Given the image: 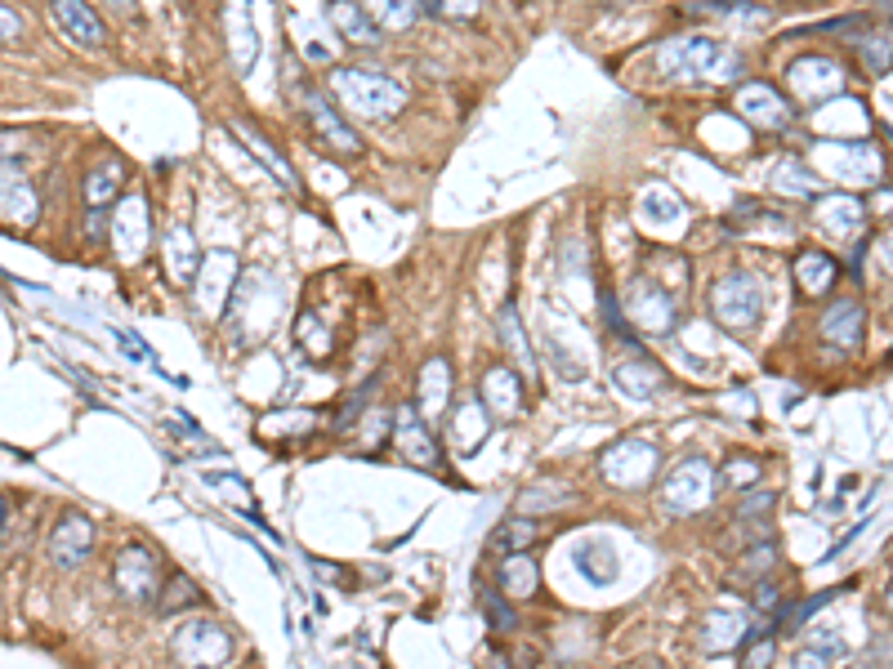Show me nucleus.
<instances>
[{
	"instance_id": "1",
	"label": "nucleus",
	"mask_w": 893,
	"mask_h": 669,
	"mask_svg": "<svg viewBox=\"0 0 893 669\" xmlns=\"http://www.w3.org/2000/svg\"><path fill=\"white\" fill-rule=\"evenodd\" d=\"M656 72L679 85H728L741 72V54L711 36H675L656 50Z\"/></svg>"
},
{
	"instance_id": "2",
	"label": "nucleus",
	"mask_w": 893,
	"mask_h": 669,
	"mask_svg": "<svg viewBox=\"0 0 893 669\" xmlns=\"http://www.w3.org/2000/svg\"><path fill=\"white\" fill-rule=\"evenodd\" d=\"M331 94L353 108L358 117H375V121H389L407 108V89L385 76V72H366V68H336L331 72Z\"/></svg>"
},
{
	"instance_id": "3",
	"label": "nucleus",
	"mask_w": 893,
	"mask_h": 669,
	"mask_svg": "<svg viewBox=\"0 0 893 669\" xmlns=\"http://www.w3.org/2000/svg\"><path fill=\"white\" fill-rule=\"evenodd\" d=\"M170 647H174V660L188 665V669H224L232 656H238L232 634L219 625V620H210V616L188 620V625L174 634Z\"/></svg>"
},
{
	"instance_id": "4",
	"label": "nucleus",
	"mask_w": 893,
	"mask_h": 669,
	"mask_svg": "<svg viewBox=\"0 0 893 669\" xmlns=\"http://www.w3.org/2000/svg\"><path fill=\"white\" fill-rule=\"evenodd\" d=\"M711 313L724 330H750L764 313V291L750 272H728L711 291Z\"/></svg>"
},
{
	"instance_id": "5",
	"label": "nucleus",
	"mask_w": 893,
	"mask_h": 669,
	"mask_svg": "<svg viewBox=\"0 0 893 669\" xmlns=\"http://www.w3.org/2000/svg\"><path fill=\"white\" fill-rule=\"evenodd\" d=\"M656 464H662V451H656L648 438H626V442H617V447L603 451L599 473H603L613 487L643 491L652 477H656Z\"/></svg>"
},
{
	"instance_id": "6",
	"label": "nucleus",
	"mask_w": 893,
	"mask_h": 669,
	"mask_svg": "<svg viewBox=\"0 0 893 669\" xmlns=\"http://www.w3.org/2000/svg\"><path fill=\"white\" fill-rule=\"evenodd\" d=\"M711 500H715V469L707 460H684L662 483V504L671 513H697Z\"/></svg>"
},
{
	"instance_id": "7",
	"label": "nucleus",
	"mask_w": 893,
	"mask_h": 669,
	"mask_svg": "<svg viewBox=\"0 0 893 669\" xmlns=\"http://www.w3.org/2000/svg\"><path fill=\"white\" fill-rule=\"evenodd\" d=\"M626 317H630V326L643 330V334H671L679 313H675V300H671L666 285L639 277L630 291H626Z\"/></svg>"
},
{
	"instance_id": "8",
	"label": "nucleus",
	"mask_w": 893,
	"mask_h": 669,
	"mask_svg": "<svg viewBox=\"0 0 893 669\" xmlns=\"http://www.w3.org/2000/svg\"><path fill=\"white\" fill-rule=\"evenodd\" d=\"M112 576H117V589L125 603H153L157 589H161V571H157V558L144 549V545H125L117 554V567H112Z\"/></svg>"
},
{
	"instance_id": "9",
	"label": "nucleus",
	"mask_w": 893,
	"mask_h": 669,
	"mask_svg": "<svg viewBox=\"0 0 893 669\" xmlns=\"http://www.w3.org/2000/svg\"><path fill=\"white\" fill-rule=\"evenodd\" d=\"M50 562L55 567H63V571H72V567H81L89 554H94V522L85 518V513H63L59 522H55V532H50Z\"/></svg>"
},
{
	"instance_id": "10",
	"label": "nucleus",
	"mask_w": 893,
	"mask_h": 669,
	"mask_svg": "<svg viewBox=\"0 0 893 669\" xmlns=\"http://www.w3.org/2000/svg\"><path fill=\"white\" fill-rule=\"evenodd\" d=\"M394 442H398V451L415 464V469H438V442L430 438V424L420 419V411L415 406H398L394 411Z\"/></svg>"
},
{
	"instance_id": "11",
	"label": "nucleus",
	"mask_w": 893,
	"mask_h": 669,
	"mask_svg": "<svg viewBox=\"0 0 893 669\" xmlns=\"http://www.w3.org/2000/svg\"><path fill=\"white\" fill-rule=\"evenodd\" d=\"M50 14H55L59 32L76 45V50H104V40H108L104 19L94 14L85 0H50Z\"/></svg>"
},
{
	"instance_id": "12",
	"label": "nucleus",
	"mask_w": 893,
	"mask_h": 669,
	"mask_svg": "<svg viewBox=\"0 0 893 669\" xmlns=\"http://www.w3.org/2000/svg\"><path fill=\"white\" fill-rule=\"evenodd\" d=\"M415 411L420 419H447L451 415V362L430 357L415 379Z\"/></svg>"
},
{
	"instance_id": "13",
	"label": "nucleus",
	"mask_w": 893,
	"mask_h": 669,
	"mask_svg": "<svg viewBox=\"0 0 893 669\" xmlns=\"http://www.w3.org/2000/svg\"><path fill=\"white\" fill-rule=\"evenodd\" d=\"M112 242H117V255L121 264H134L138 255L148 251V206L138 193H130L112 219Z\"/></svg>"
},
{
	"instance_id": "14",
	"label": "nucleus",
	"mask_w": 893,
	"mask_h": 669,
	"mask_svg": "<svg viewBox=\"0 0 893 669\" xmlns=\"http://www.w3.org/2000/svg\"><path fill=\"white\" fill-rule=\"evenodd\" d=\"M737 112H741L750 125H764V130H782V125L791 121L782 94H773L764 81H746V85L737 89Z\"/></svg>"
},
{
	"instance_id": "15",
	"label": "nucleus",
	"mask_w": 893,
	"mask_h": 669,
	"mask_svg": "<svg viewBox=\"0 0 893 669\" xmlns=\"http://www.w3.org/2000/svg\"><path fill=\"white\" fill-rule=\"evenodd\" d=\"M255 50H260V36H255L251 0H228V54H232V68L251 72Z\"/></svg>"
},
{
	"instance_id": "16",
	"label": "nucleus",
	"mask_w": 893,
	"mask_h": 669,
	"mask_svg": "<svg viewBox=\"0 0 893 669\" xmlns=\"http://www.w3.org/2000/svg\"><path fill=\"white\" fill-rule=\"evenodd\" d=\"M483 406H492L500 419H514L523 411V385H519V370H509V366H492L483 370Z\"/></svg>"
},
{
	"instance_id": "17",
	"label": "nucleus",
	"mask_w": 893,
	"mask_h": 669,
	"mask_svg": "<svg viewBox=\"0 0 893 669\" xmlns=\"http://www.w3.org/2000/svg\"><path fill=\"white\" fill-rule=\"evenodd\" d=\"M304 112L313 117V130L326 138V143H331V148L336 153H349V157H358L362 153V138L340 121V112L331 108V104H326L322 99V94H304Z\"/></svg>"
},
{
	"instance_id": "18",
	"label": "nucleus",
	"mask_w": 893,
	"mask_h": 669,
	"mask_svg": "<svg viewBox=\"0 0 893 669\" xmlns=\"http://www.w3.org/2000/svg\"><path fill=\"white\" fill-rule=\"evenodd\" d=\"M613 379H617V389H622L626 398H652L656 389H662V366L635 349V353H626V357L617 362Z\"/></svg>"
},
{
	"instance_id": "19",
	"label": "nucleus",
	"mask_w": 893,
	"mask_h": 669,
	"mask_svg": "<svg viewBox=\"0 0 893 669\" xmlns=\"http://www.w3.org/2000/svg\"><path fill=\"white\" fill-rule=\"evenodd\" d=\"M791 85H795V94H805V99H826V94H835L844 85V72L831 59H805V63L791 68Z\"/></svg>"
},
{
	"instance_id": "20",
	"label": "nucleus",
	"mask_w": 893,
	"mask_h": 669,
	"mask_svg": "<svg viewBox=\"0 0 893 669\" xmlns=\"http://www.w3.org/2000/svg\"><path fill=\"white\" fill-rule=\"evenodd\" d=\"M496 581H500V594H505V598L528 603V598L536 594V581H541L536 558H532V554H505V558H500V571H496Z\"/></svg>"
},
{
	"instance_id": "21",
	"label": "nucleus",
	"mask_w": 893,
	"mask_h": 669,
	"mask_svg": "<svg viewBox=\"0 0 893 669\" xmlns=\"http://www.w3.org/2000/svg\"><path fill=\"white\" fill-rule=\"evenodd\" d=\"M447 428H451V442L460 447V451H479V442L487 438V415H483V402L479 398H469V402H460V406H451V415H447Z\"/></svg>"
},
{
	"instance_id": "22",
	"label": "nucleus",
	"mask_w": 893,
	"mask_h": 669,
	"mask_svg": "<svg viewBox=\"0 0 893 669\" xmlns=\"http://www.w3.org/2000/svg\"><path fill=\"white\" fill-rule=\"evenodd\" d=\"M121 183H125V166H121L117 157H104L99 166L85 174V206H89V210L112 206L117 193H121Z\"/></svg>"
},
{
	"instance_id": "23",
	"label": "nucleus",
	"mask_w": 893,
	"mask_h": 669,
	"mask_svg": "<svg viewBox=\"0 0 893 669\" xmlns=\"http://www.w3.org/2000/svg\"><path fill=\"white\" fill-rule=\"evenodd\" d=\"M858 334H862V308L854 300H840L822 313V340L826 344H844V349H854L858 344Z\"/></svg>"
},
{
	"instance_id": "24",
	"label": "nucleus",
	"mask_w": 893,
	"mask_h": 669,
	"mask_svg": "<svg viewBox=\"0 0 893 669\" xmlns=\"http://www.w3.org/2000/svg\"><path fill=\"white\" fill-rule=\"evenodd\" d=\"M536 536H541L536 518H528V513L519 518V513H514V518H505L500 527L487 536V549L500 554V558H505V554H528V549L536 545Z\"/></svg>"
},
{
	"instance_id": "25",
	"label": "nucleus",
	"mask_w": 893,
	"mask_h": 669,
	"mask_svg": "<svg viewBox=\"0 0 893 669\" xmlns=\"http://www.w3.org/2000/svg\"><path fill=\"white\" fill-rule=\"evenodd\" d=\"M166 259H170V277H174V281H193L197 268H202V251H197V242H193V232H188V228H170V236H166Z\"/></svg>"
},
{
	"instance_id": "26",
	"label": "nucleus",
	"mask_w": 893,
	"mask_h": 669,
	"mask_svg": "<svg viewBox=\"0 0 893 669\" xmlns=\"http://www.w3.org/2000/svg\"><path fill=\"white\" fill-rule=\"evenodd\" d=\"M326 14H331L336 32H340L345 40H353V45H371L375 32H381V27H375V23L366 19L362 5H353V0H331V5H326Z\"/></svg>"
},
{
	"instance_id": "27",
	"label": "nucleus",
	"mask_w": 893,
	"mask_h": 669,
	"mask_svg": "<svg viewBox=\"0 0 893 669\" xmlns=\"http://www.w3.org/2000/svg\"><path fill=\"white\" fill-rule=\"evenodd\" d=\"M0 215L14 219L19 228H32V223H36V197H32V187H27L23 179L0 183Z\"/></svg>"
},
{
	"instance_id": "28",
	"label": "nucleus",
	"mask_w": 893,
	"mask_h": 669,
	"mask_svg": "<svg viewBox=\"0 0 893 669\" xmlns=\"http://www.w3.org/2000/svg\"><path fill=\"white\" fill-rule=\"evenodd\" d=\"M415 0H366V19L381 32H407L415 23Z\"/></svg>"
},
{
	"instance_id": "29",
	"label": "nucleus",
	"mask_w": 893,
	"mask_h": 669,
	"mask_svg": "<svg viewBox=\"0 0 893 669\" xmlns=\"http://www.w3.org/2000/svg\"><path fill=\"white\" fill-rule=\"evenodd\" d=\"M232 134H238V138L246 143V148H251V153H255V157H260V161H264V166L273 170V179H277L281 187H291V183H295L291 166H287V161H281V157H277V148H273V143H264V138H260V134H255L251 125H242V121H232Z\"/></svg>"
},
{
	"instance_id": "30",
	"label": "nucleus",
	"mask_w": 893,
	"mask_h": 669,
	"mask_svg": "<svg viewBox=\"0 0 893 669\" xmlns=\"http://www.w3.org/2000/svg\"><path fill=\"white\" fill-rule=\"evenodd\" d=\"M577 567L586 571V576L594 581V585H607L617 576V554L607 549L603 540H586L581 549H577Z\"/></svg>"
},
{
	"instance_id": "31",
	"label": "nucleus",
	"mask_w": 893,
	"mask_h": 669,
	"mask_svg": "<svg viewBox=\"0 0 893 669\" xmlns=\"http://www.w3.org/2000/svg\"><path fill=\"white\" fill-rule=\"evenodd\" d=\"M496 326H500V340H505V349H509L514 357H523V375L532 379V375H536V357H532V349H528V334H523L519 313H514V308H500Z\"/></svg>"
},
{
	"instance_id": "32",
	"label": "nucleus",
	"mask_w": 893,
	"mask_h": 669,
	"mask_svg": "<svg viewBox=\"0 0 893 669\" xmlns=\"http://www.w3.org/2000/svg\"><path fill=\"white\" fill-rule=\"evenodd\" d=\"M741 634H746V625H741L737 616L715 611V616L707 620V625H701V647H707V652H724V647H733Z\"/></svg>"
},
{
	"instance_id": "33",
	"label": "nucleus",
	"mask_w": 893,
	"mask_h": 669,
	"mask_svg": "<svg viewBox=\"0 0 893 669\" xmlns=\"http://www.w3.org/2000/svg\"><path fill=\"white\" fill-rule=\"evenodd\" d=\"M795 277H800V285L809 295H822L831 285V277H835V264L826 255H818V251H805L800 259H795Z\"/></svg>"
},
{
	"instance_id": "34",
	"label": "nucleus",
	"mask_w": 893,
	"mask_h": 669,
	"mask_svg": "<svg viewBox=\"0 0 893 669\" xmlns=\"http://www.w3.org/2000/svg\"><path fill=\"white\" fill-rule=\"evenodd\" d=\"M161 589H166V594L157 598L161 616H174V611H183V607H197V603H202V589L188 581V576H179V571L170 576V585H161Z\"/></svg>"
},
{
	"instance_id": "35",
	"label": "nucleus",
	"mask_w": 893,
	"mask_h": 669,
	"mask_svg": "<svg viewBox=\"0 0 893 669\" xmlns=\"http://www.w3.org/2000/svg\"><path fill=\"white\" fill-rule=\"evenodd\" d=\"M760 460L756 455H728V464H724V487H737V491H746V487H756L760 483Z\"/></svg>"
},
{
	"instance_id": "36",
	"label": "nucleus",
	"mask_w": 893,
	"mask_h": 669,
	"mask_svg": "<svg viewBox=\"0 0 893 669\" xmlns=\"http://www.w3.org/2000/svg\"><path fill=\"white\" fill-rule=\"evenodd\" d=\"M300 344H309V353H313V357H326V353H331V340H326V326H322L313 313H304V317H300Z\"/></svg>"
},
{
	"instance_id": "37",
	"label": "nucleus",
	"mask_w": 893,
	"mask_h": 669,
	"mask_svg": "<svg viewBox=\"0 0 893 669\" xmlns=\"http://www.w3.org/2000/svg\"><path fill=\"white\" fill-rule=\"evenodd\" d=\"M483 607H487V616H492V630H496V634H509V630H514V611H509L496 594H483Z\"/></svg>"
},
{
	"instance_id": "38",
	"label": "nucleus",
	"mask_w": 893,
	"mask_h": 669,
	"mask_svg": "<svg viewBox=\"0 0 893 669\" xmlns=\"http://www.w3.org/2000/svg\"><path fill=\"white\" fill-rule=\"evenodd\" d=\"M483 0H438V19H474Z\"/></svg>"
},
{
	"instance_id": "39",
	"label": "nucleus",
	"mask_w": 893,
	"mask_h": 669,
	"mask_svg": "<svg viewBox=\"0 0 893 669\" xmlns=\"http://www.w3.org/2000/svg\"><path fill=\"white\" fill-rule=\"evenodd\" d=\"M769 665H773V638H756L750 652H746V660H741V669H769Z\"/></svg>"
},
{
	"instance_id": "40",
	"label": "nucleus",
	"mask_w": 893,
	"mask_h": 669,
	"mask_svg": "<svg viewBox=\"0 0 893 669\" xmlns=\"http://www.w3.org/2000/svg\"><path fill=\"white\" fill-rule=\"evenodd\" d=\"M19 36H23V19H19V10H10L5 0H0V40L10 45V40H19Z\"/></svg>"
},
{
	"instance_id": "41",
	"label": "nucleus",
	"mask_w": 893,
	"mask_h": 669,
	"mask_svg": "<svg viewBox=\"0 0 893 669\" xmlns=\"http://www.w3.org/2000/svg\"><path fill=\"white\" fill-rule=\"evenodd\" d=\"M862 59H867L871 72H884L893 54H889V45H884V40H867V45H862Z\"/></svg>"
},
{
	"instance_id": "42",
	"label": "nucleus",
	"mask_w": 893,
	"mask_h": 669,
	"mask_svg": "<svg viewBox=\"0 0 893 669\" xmlns=\"http://www.w3.org/2000/svg\"><path fill=\"white\" fill-rule=\"evenodd\" d=\"M831 598H835V594H818V598H809V603H800V607H791V616H795L791 625H800V620H809L813 611H822V607H826Z\"/></svg>"
},
{
	"instance_id": "43",
	"label": "nucleus",
	"mask_w": 893,
	"mask_h": 669,
	"mask_svg": "<svg viewBox=\"0 0 893 669\" xmlns=\"http://www.w3.org/2000/svg\"><path fill=\"white\" fill-rule=\"evenodd\" d=\"M773 603H777V585H773V581H769V576H764V581H760V585H756V607H760V611H764V607H773Z\"/></svg>"
},
{
	"instance_id": "44",
	"label": "nucleus",
	"mask_w": 893,
	"mask_h": 669,
	"mask_svg": "<svg viewBox=\"0 0 893 669\" xmlns=\"http://www.w3.org/2000/svg\"><path fill=\"white\" fill-rule=\"evenodd\" d=\"M795 669H826V660H822V652H800V660H795Z\"/></svg>"
},
{
	"instance_id": "45",
	"label": "nucleus",
	"mask_w": 893,
	"mask_h": 669,
	"mask_svg": "<svg viewBox=\"0 0 893 669\" xmlns=\"http://www.w3.org/2000/svg\"><path fill=\"white\" fill-rule=\"evenodd\" d=\"M121 349H125L130 357H148V349H144V344H138V340H134V334H130V330H121Z\"/></svg>"
},
{
	"instance_id": "46",
	"label": "nucleus",
	"mask_w": 893,
	"mask_h": 669,
	"mask_svg": "<svg viewBox=\"0 0 893 669\" xmlns=\"http://www.w3.org/2000/svg\"><path fill=\"white\" fill-rule=\"evenodd\" d=\"M108 10H112V14H121V19H134V14H138L134 0H108Z\"/></svg>"
},
{
	"instance_id": "47",
	"label": "nucleus",
	"mask_w": 893,
	"mask_h": 669,
	"mask_svg": "<svg viewBox=\"0 0 893 669\" xmlns=\"http://www.w3.org/2000/svg\"><path fill=\"white\" fill-rule=\"evenodd\" d=\"M876 14H884V19H893V0H876Z\"/></svg>"
},
{
	"instance_id": "48",
	"label": "nucleus",
	"mask_w": 893,
	"mask_h": 669,
	"mask_svg": "<svg viewBox=\"0 0 893 669\" xmlns=\"http://www.w3.org/2000/svg\"><path fill=\"white\" fill-rule=\"evenodd\" d=\"M415 10H425V14H438V0H415Z\"/></svg>"
},
{
	"instance_id": "49",
	"label": "nucleus",
	"mask_w": 893,
	"mask_h": 669,
	"mask_svg": "<svg viewBox=\"0 0 893 669\" xmlns=\"http://www.w3.org/2000/svg\"><path fill=\"white\" fill-rule=\"evenodd\" d=\"M884 607H889V611H893V585H889V589H884Z\"/></svg>"
},
{
	"instance_id": "50",
	"label": "nucleus",
	"mask_w": 893,
	"mask_h": 669,
	"mask_svg": "<svg viewBox=\"0 0 893 669\" xmlns=\"http://www.w3.org/2000/svg\"><path fill=\"white\" fill-rule=\"evenodd\" d=\"M0 527H5V500H0Z\"/></svg>"
}]
</instances>
